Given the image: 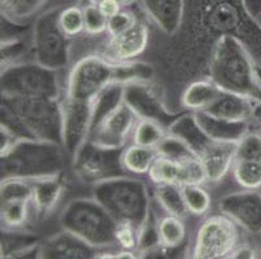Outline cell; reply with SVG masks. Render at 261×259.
I'll use <instances>...</instances> for the list:
<instances>
[{
	"mask_svg": "<svg viewBox=\"0 0 261 259\" xmlns=\"http://www.w3.org/2000/svg\"><path fill=\"white\" fill-rule=\"evenodd\" d=\"M210 79L224 92L238 94L261 101V84L252 57L234 35L217 40L210 66Z\"/></svg>",
	"mask_w": 261,
	"mask_h": 259,
	"instance_id": "1",
	"label": "cell"
},
{
	"mask_svg": "<svg viewBox=\"0 0 261 259\" xmlns=\"http://www.w3.org/2000/svg\"><path fill=\"white\" fill-rule=\"evenodd\" d=\"M63 146L42 140H18L2 154V180L40 179L60 174Z\"/></svg>",
	"mask_w": 261,
	"mask_h": 259,
	"instance_id": "2",
	"label": "cell"
},
{
	"mask_svg": "<svg viewBox=\"0 0 261 259\" xmlns=\"http://www.w3.org/2000/svg\"><path fill=\"white\" fill-rule=\"evenodd\" d=\"M94 198L117 223H127L139 229L149 217L148 192L141 180L123 175L96 183Z\"/></svg>",
	"mask_w": 261,
	"mask_h": 259,
	"instance_id": "3",
	"label": "cell"
},
{
	"mask_svg": "<svg viewBox=\"0 0 261 259\" xmlns=\"http://www.w3.org/2000/svg\"><path fill=\"white\" fill-rule=\"evenodd\" d=\"M60 224L65 232L92 248L111 246L116 242L117 220L96 199L78 198L64 209Z\"/></svg>",
	"mask_w": 261,
	"mask_h": 259,
	"instance_id": "4",
	"label": "cell"
},
{
	"mask_svg": "<svg viewBox=\"0 0 261 259\" xmlns=\"http://www.w3.org/2000/svg\"><path fill=\"white\" fill-rule=\"evenodd\" d=\"M2 103L17 114L35 139L64 147L63 105L56 99L2 96Z\"/></svg>",
	"mask_w": 261,
	"mask_h": 259,
	"instance_id": "5",
	"label": "cell"
},
{
	"mask_svg": "<svg viewBox=\"0 0 261 259\" xmlns=\"http://www.w3.org/2000/svg\"><path fill=\"white\" fill-rule=\"evenodd\" d=\"M113 83H117L116 63L106 57H85L70 70L65 101L92 106L96 97Z\"/></svg>",
	"mask_w": 261,
	"mask_h": 259,
	"instance_id": "6",
	"label": "cell"
},
{
	"mask_svg": "<svg viewBox=\"0 0 261 259\" xmlns=\"http://www.w3.org/2000/svg\"><path fill=\"white\" fill-rule=\"evenodd\" d=\"M59 84L52 69L35 63L12 64L2 70V96L56 99Z\"/></svg>",
	"mask_w": 261,
	"mask_h": 259,
	"instance_id": "7",
	"label": "cell"
},
{
	"mask_svg": "<svg viewBox=\"0 0 261 259\" xmlns=\"http://www.w3.org/2000/svg\"><path fill=\"white\" fill-rule=\"evenodd\" d=\"M59 13L60 8L44 11L37 17L33 30L35 60L52 70L65 68L69 59V37L59 25Z\"/></svg>",
	"mask_w": 261,
	"mask_h": 259,
	"instance_id": "8",
	"label": "cell"
},
{
	"mask_svg": "<svg viewBox=\"0 0 261 259\" xmlns=\"http://www.w3.org/2000/svg\"><path fill=\"white\" fill-rule=\"evenodd\" d=\"M74 172L87 183H100L112 178L123 177L121 149H108L85 141L74 154Z\"/></svg>",
	"mask_w": 261,
	"mask_h": 259,
	"instance_id": "9",
	"label": "cell"
},
{
	"mask_svg": "<svg viewBox=\"0 0 261 259\" xmlns=\"http://www.w3.org/2000/svg\"><path fill=\"white\" fill-rule=\"evenodd\" d=\"M237 223L225 214L212 215L199 227L194 256L201 259L227 258L237 248Z\"/></svg>",
	"mask_w": 261,
	"mask_h": 259,
	"instance_id": "10",
	"label": "cell"
},
{
	"mask_svg": "<svg viewBox=\"0 0 261 259\" xmlns=\"http://www.w3.org/2000/svg\"><path fill=\"white\" fill-rule=\"evenodd\" d=\"M138 120L137 114L122 101L91 128L86 141L101 148L122 149Z\"/></svg>",
	"mask_w": 261,
	"mask_h": 259,
	"instance_id": "11",
	"label": "cell"
},
{
	"mask_svg": "<svg viewBox=\"0 0 261 259\" xmlns=\"http://www.w3.org/2000/svg\"><path fill=\"white\" fill-rule=\"evenodd\" d=\"M2 224L6 229L16 231L29 219L33 208V180H2Z\"/></svg>",
	"mask_w": 261,
	"mask_h": 259,
	"instance_id": "12",
	"label": "cell"
},
{
	"mask_svg": "<svg viewBox=\"0 0 261 259\" xmlns=\"http://www.w3.org/2000/svg\"><path fill=\"white\" fill-rule=\"evenodd\" d=\"M123 103L126 104L139 120H152L169 127L179 116L169 113L158 96L146 82L125 84L123 87Z\"/></svg>",
	"mask_w": 261,
	"mask_h": 259,
	"instance_id": "13",
	"label": "cell"
},
{
	"mask_svg": "<svg viewBox=\"0 0 261 259\" xmlns=\"http://www.w3.org/2000/svg\"><path fill=\"white\" fill-rule=\"evenodd\" d=\"M222 214L243 227L250 234H261V193L244 189L220 199Z\"/></svg>",
	"mask_w": 261,
	"mask_h": 259,
	"instance_id": "14",
	"label": "cell"
},
{
	"mask_svg": "<svg viewBox=\"0 0 261 259\" xmlns=\"http://www.w3.org/2000/svg\"><path fill=\"white\" fill-rule=\"evenodd\" d=\"M148 43V27L141 20L126 33L112 37L106 48L107 60L112 63H126L138 57Z\"/></svg>",
	"mask_w": 261,
	"mask_h": 259,
	"instance_id": "15",
	"label": "cell"
},
{
	"mask_svg": "<svg viewBox=\"0 0 261 259\" xmlns=\"http://www.w3.org/2000/svg\"><path fill=\"white\" fill-rule=\"evenodd\" d=\"M144 12L161 32L173 35L181 26L186 0H141Z\"/></svg>",
	"mask_w": 261,
	"mask_h": 259,
	"instance_id": "16",
	"label": "cell"
},
{
	"mask_svg": "<svg viewBox=\"0 0 261 259\" xmlns=\"http://www.w3.org/2000/svg\"><path fill=\"white\" fill-rule=\"evenodd\" d=\"M260 104L261 101L252 97L224 92L215 104L204 111L230 122H248Z\"/></svg>",
	"mask_w": 261,
	"mask_h": 259,
	"instance_id": "17",
	"label": "cell"
},
{
	"mask_svg": "<svg viewBox=\"0 0 261 259\" xmlns=\"http://www.w3.org/2000/svg\"><path fill=\"white\" fill-rule=\"evenodd\" d=\"M236 149L237 144L232 142L212 141L199 154V158L207 172L208 182H220L229 172L236 161Z\"/></svg>",
	"mask_w": 261,
	"mask_h": 259,
	"instance_id": "18",
	"label": "cell"
},
{
	"mask_svg": "<svg viewBox=\"0 0 261 259\" xmlns=\"http://www.w3.org/2000/svg\"><path fill=\"white\" fill-rule=\"evenodd\" d=\"M199 127L212 141L237 144L247 134V122H230L211 116L207 111H192Z\"/></svg>",
	"mask_w": 261,
	"mask_h": 259,
	"instance_id": "19",
	"label": "cell"
},
{
	"mask_svg": "<svg viewBox=\"0 0 261 259\" xmlns=\"http://www.w3.org/2000/svg\"><path fill=\"white\" fill-rule=\"evenodd\" d=\"M91 254L92 246L65 231L39 246L40 258H90Z\"/></svg>",
	"mask_w": 261,
	"mask_h": 259,
	"instance_id": "20",
	"label": "cell"
},
{
	"mask_svg": "<svg viewBox=\"0 0 261 259\" xmlns=\"http://www.w3.org/2000/svg\"><path fill=\"white\" fill-rule=\"evenodd\" d=\"M64 191L63 180L59 175L33 179V209L37 214L51 213Z\"/></svg>",
	"mask_w": 261,
	"mask_h": 259,
	"instance_id": "21",
	"label": "cell"
},
{
	"mask_svg": "<svg viewBox=\"0 0 261 259\" xmlns=\"http://www.w3.org/2000/svg\"><path fill=\"white\" fill-rule=\"evenodd\" d=\"M168 134H172L184 140L198 157L212 142V140L199 127L194 113L179 116L168 127Z\"/></svg>",
	"mask_w": 261,
	"mask_h": 259,
	"instance_id": "22",
	"label": "cell"
},
{
	"mask_svg": "<svg viewBox=\"0 0 261 259\" xmlns=\"http://www.w3.org/2000/svg\"><path fill=\"white\" fill-rule=\"evenodd\" d=\"M224 94L217 84L212 80H198L185 90L182 95V105L191 111L205 110L215 104Z\"/></svg>",
	"mask_w": 261,
	"mask_h": 259,
	"instance_id": "23",
	"label": "cell"
},
{
	"mask_svg": "<svg viewBox=\"0 0 261 259\" xmlns=\"http://www.w3.org/2000/svg\"><path fill=\"white\" fill-rule=\"evenodd\" d=\"M52 0H0L2 14L12 23H22L38 17Z\"/></svg>",
	"mask_w": 261,
	"mask_h": 259,
	"instance_id": "24",
	"label": "cell"
},
{
	"mask_svg": "<svg viewBox=\"0 0 261 259\" xmlns=\"http://www.w3.org/2000/svg\"><path fill=\"white\" fill-rule=\"evenodd\" d=\"M158 157L155 148L134 146L122 151V165L125 170L133 174H147Z\"/></svg>",
	"mask_w": 261,
	"mask_h": 259,
	"instance_id": "25",
	"label": "cell"
},
{
	"mask_svg": "<svg viewBox=\"0 0 261 259\" xmlns=\"http://www.w3.org/2000/svg\"><path fill=\"white\" fill-rule=\"evenodd\" d=\"M156 198L161 208L169 215L185 218L189 215V209L185 203L182 187L175 184H160L156 188Z\"/></svg>",
	"mask_w": 261,
	"mask_h": 259,
	"instance_id": "26",
	"label": "cell"
},
{
	"mask_svg": "<svg viewBox=\"0 0 261 259\" xmlns=\"http://www.w3.org/2000/svg\"><path fill=\"white\" fill-rule=\"evenodd\" d=\"M181 161H175L167 157L158 156L153 161L152 166L148 171L149 179L160 184H175L179 185L181 179Z\"/></svg>",
	"mask_w": 261,
	"mask_h": 259,
	"instance_id": "27",
	"label": "cell"
},
{
	"mask_svg": "<svg viewBox=\"0 0 261 259\" xmlns=\"http://www.w3.org/2000/svg\"><path fill=\"white\" fill-rule=\"evenodd\" d=\"M168 135V128L152 120H138L135 125L133 139L134 144L148 148H156L159 142Z\"/></svg>",
	"mask_w": 261,
	"mask_h": 259,
	"instance_id": "28",
	"label": "cell"
},
{
	"mask_svg": "<svg viewBox=\"0 0 261 259\" xmlns=\"http://www.w3.org/2000/svg\"><path fill=\"white\" fill-rule=\"evenodd\" d=\"M158 231L160 246L165 249H174L179 246L186 236V229L181 218L174 215H168L158 222Z\"/></svg>",
	"mask_w": 261,
	"mask_h": 259,
	"instance_id": "29",
	"label": "cell"
},
{
	"mask_svg": "<svg viewBox=\"0 0 261 259\" xmlns=\"http://www.w3.org/2000/svg\"><path fill=\"white\" fill-rule=\"evenodd\" d=\"M232 175L242 188L257 191L261 188V162L236 160L232 163Z\"/></svg>",
	"mask_w": 261,
	"mask_h": 259,
	"instance_id": "30",
	"label": "cell"
},
{
	"mask_svg": "<svg viewBox=\"0 0 261 259\" xmlns=\"http://www.w3.org/2000/svg\"><path fill=\"white\" fill-rule=\"evenodd\" d=\"M59 25H60L61 30L65 33V35H68L69 38L85 32L84 8L75 6V4L60 8Z\"/></svg>",
	"mask_w": 261,
	"mask_h": 259,
	"instance_id": "31",
	"label": "cell"
},
{
	"mask_svg": "<svg viewBox=\"0 0 261 259\" xmlns=\"http://www.w3.org/2000/svg\"><path fill=\"white\" fill-rule=\"evenodd\" d=\"M155 149L158 152V156L167 157L175 161H184L190 157H198L184 140L172 134H168L164 137Z\"/></svg>",
	"mask_w": 261,
	"mask_h": 259,
	"instance_id": "32",
	"label": "cell"
},
{
	"mask_svg": "<svg viewBox=\"0 0 261 259\" xmlns=\"http://www.w3.org/2000/svg\"><path fill=\"white\" fill-rule=\"evenodd\" d=\"M185 203L190 214L204 215L211 208V197L201 185H186L182 187Z\"/></svg>",
	"mask_w": 261,
	"mask_h": 259,
	"instance_id": "33",
	"label": "cell"
},
{
	"mask_svg": "<svg viewBox=\"0 0 261 259\" xmlns=\"http://www.w3.org/2000/svg\"><path fill=\"white\" fill-rule=\"evenodd\" d=\"M0 127L17 137L18 140H37L28 126L23 123V121L4 103H2V126Z\"/></svg>",
	"mask_w": 261,
	"mask_h": 259,
	"instance_id": "34",
	"label": "cell"
},
{
	"mask_svg": "<svg viewBox=\"0 0 261 259\" xmlns=\"http://www.w3.org/2000/svg\"><path fill=\"white\" fill-rule=\"evenodd\" d=\"M82 8H84L85 17V32L90 35H99L106 33L109 18L99 8L98 4L90 2L85 4Z\"/></svg>",
	"mask_w": 261,
	"mask_h": 259,
	"instance_id": "35",
	"label": "cell"
},
{
	"mask_svg": "<svg viewBox=\"0 0 261 259\" xmlns=\"http://www.w3.org/2000/svg\"><path fill=\"white\" fill-rule=\"evenodd\" d=\"M236 160L258 161V162H261V134L247 132L237 142Z\"/></svg>",
	"mask_w": 261,
	"mask_h": 259,
	"instance_id": "36",
	"label": "cell"
},
{
	"mask_svg": "<svg viewBox=\"0 0 261 259\" xmlns=\"http://www.w3.org/2000/svg\"><path fill=\"white\" fill-rule=\"evenodd\" d=\"M139 18L138 16L132 11V9L122 8L117 14L109 17L108 20V27H107V33L111 38L118 37V35L126 33L127 30L138 23Z\"/></svg>",
	"mask_w": 261,
	"mask_h": 259,
	"instance_id": "37",
	"label": "cell"
},
{
	"mask_svg": "<svg viewBox=\"0 0 261 259\" xmlns=\"http://www.w3.org/2000/svg\"><path fill=\"white\" fill-rule=\"evenodd\" d=\"M116 242L122 249L134 250L138 248L139 229L127 223H118L116 229Z\"/></svg>",
	"mask_w": 261,
	"mask_h": 259,
	"instance_id": "38",
	"label": "cell"
},
{
	"mask_svg": "<svg viewBox=\"0 0 261 259\" xmlns=\"http://www.w3.org/2000/svg\"><path fill=\"white\" fill-rule=\"evenodd\" d=\"M227 258H232V259H252L256 258V251L253 250L251 246H239V248H236L231 253L229 254Z\"/></svg>",
	"mask_w": 261,
	"mask_h": 259,
	"instance_id": "39",
	"label": "cell"
},
{
	"mask_svg": "<svg viewBox=\"0 0 261 259\" xmlns=\"http://www.w3.org/2000/svg\"><path fill=\"white\" fill-rule=\"evenodd\" d=\"M247 9L255 18H261V0H243Z\"/></svg>",
	"mask_w": 261,
	"mask_h": 259,
	"instance_id": "40",
	"label": "cell"
},
{
	"mask_svg": "<svg viewBox=\"0 0 261 259\" xmlns=\"http://www.w3.org/2000/svg\"><path fill=\"white\" fill-rule=\"evenodd\" d=\"M121 2H122V3H123V6H126V4L129 3L130 0H121Z\"/></svg>",
	"mask_w": 261,
	"mask_h": 259,
	"instance_id": "41",
	"label": "cell"
}]
</instances>
